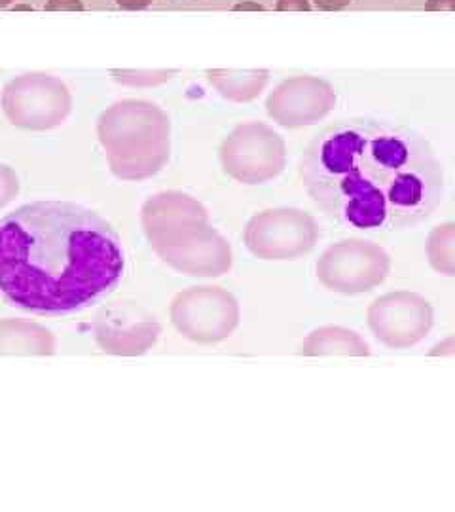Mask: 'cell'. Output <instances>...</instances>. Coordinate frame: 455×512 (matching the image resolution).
<instances>
[{
	"label": "cell",
	"mask_w": 455,
	"mask_h": 512,
	"mask_svg": "<svg viewBox=\"0 0 455 512\" xmlns=\"http://www.w3.org/2000/svg\"><path fill=\"white\" fill-rule=\"evenodd\" d=\"M207 80L217 92L234 103H249L266 90L270 82V71L264 69H213L207 71Z\"/></svg>",
	"instance_id": "obj_14"
},
{
	"label": "cell",
	"mask_w": 455,
	"mask_h": 512,
	"mask_svg": "<svg viewBox=\"0 0 455 512\" xmlns=\"http://www.w3.org/2000/svg\"><path fill=\"white\" fill-rule=\"evenodd\" d=\"M304 357H327V355H346V357H368L370 346L363 336L346 327H319L302 342L298 349Z\"/></svg>",
	"instance_id": "obj_13"
},
{
	"label": "cell",
	"mask_w": 455,
	"mask_h": 512,
	"mask_svg": "<svg viewBox=\"0 0 455 512\" xmlns=\"http://www.w3.org/2000/svg\"><path fill=\"white\" fill-rule=\"evenodd\" d=\"M171 323L194 344H219L239 325L236 296L222 287H190L171 302Z\"/></svg>",
	"instance_id": "obj_6"
},
{
	"label": "cell",
	"mask_w": 455,
	"mask_h": 512,
	"mask_svg": "<svg viewBox=\"0 0 455 512\" xmlns=\"http://www.w3.org/2000/svg\"><path fill=\"white\" fill-rule=\"evenodd\" d=\"M220 164L228 177L241 184H266L287 165L283 137L262 122L239 124L220 147Z\"/></svg>",
	"instance_id": "obj_4"
},
{
	"label": "cell",
	"mask_w": 455,
	"mask_h": 512,
	"mask_svg": "<svg viewBox=\"0 0 455 512\" xmlns=\"http://www.w3.org/2000/svg\"><path fill=\"white\" fill-rule=\"evenodd\" d=\"M243 238L260 260H296L317 245L321 228L308 211L281 207L255 215L247 222Z\"/></svg>",
	"instance_id": "obj_7"
},
{
	"label": "cell",
	"mask_w": 455,
	"mask_h": 512,
	"mask_svg": "<svg viewBox=\"0 0 455 512\" xmlns=\"http://www.w3.org/2000/svg\"><path fill=\"white\" fill-rule=\"evenodd\" d=\"M455 226L452 222H446L437 226L427 241V256L431 266L438 274L454 277L455 275Z\"/></svg>",
	"instance_id": "obj_16"
},
{
	"label": "cell",
	"mask_w": 455,
	"mask_h": 512,
	"mask_svg": "<svg viewBox=\"0 0 455 512\" xmlns=\"http://www.w3.org/2000/svg\"><path fill=\"white\" fill-rule=\"evenodd\" d=\"M99 135L112 171L126 181H145L171 158V120L154 103L122 101L107 110Z\"/></svg>",
	"instance_id": "obj_3"
},
{
	"label": "cell",
	"mask_w": 455,
	"mask_h": 512,
	"mask_svg": "<svg viewBox=\"0 0 455 512\" xmlns=\"http://www.w3.org/2000/svg\"><path fill=\"white\" fill-rule=\"evenodd\" d=\"M141 220L154 251L190 230L211 224L203 203L179 190L160 192L146 200Z\"/></svg>",
	"instance_id": "obj_12"
},
{
	"label": "cell",
	"mask_w": 455,
	"mask_h": 512,
	"mask_svg": "<svg viewBox=\"0 0 455 512\" xmlns=\"http://www.w3.org/2000/svg\"><path fill=\"white\" fill-rule=\"evenodd\" d=\"M338 95L332 84L319 76H292L283 80L268 99L266 112L281 128H310L336 107Z\"/></svg>",
	"instance_id": "obj_10"
},
{
	"label": "cell",
	"mask_w": 455,
	"mask_h": 512,
	"mask_svg": "<svg viewBox=\"0 0 455 512\" xmlns=\"http://www.w3.org/2000/svg\"><path fill=\"white\" fill-rule=\"evenodd\" d=\"M116 74V80L129 84V86H160L167 80H171L173 76H177L179 71H124V73Z\"/></svg>",
	"instance_id": "obj_17"
},
{
	"label": "cell",
	"mask_w": 455,
	"mask_h": 512,
	"mask_svg": "<svg viewBox=\"0 0 455 512\" xmlns=\"http://www.w3.org/2000/svg\"><path fill=\"white\" fill-rule=\"evenodd\" d=\"M433 325L435 310L431 302L418 293L383 294L368 308V327L385 348H414L429 336Z\"/></svg>",
	"instance_id": "obj_8"
},
{
	"label": "cell",
	"mask_w": 455,
	"mask_h": 512,
	"mask_svg": "<svg viewBox=\"0 0 455 512\" xmlns=\"http://www.w3.org/2000/svg\"><path fill=\"white\" fill-rule=\"evenodd\" d=\"M6 112L21 128H55L71 112V93L54 76L27 74L8 86Z\"/></svg>",
	"instance_id": "obj_9"
},
{
	"label": "cell",
	"mask_w": 455,
	"mask_h": 512,
	"mask_svg": "<svg viewBox=\"0 0 455 512\" xmlns=\"http://www.w3.org/2000/svg\"><path fill=\"white\" fill-rule=\"evenodd\" d=\"M275 10L279 12H308L311 10L310 0H277Z\"/></svg>",
	"instance_id": "obj_18"
},
{
	"label": "cell",
	"mask_w": 455,
	"mask_h": 512,
	"mask_svg": "<svg viewBox=\"0 0 455 512\" xmlns=\"http://www.w3.org/2000/svg\"><path fill=\"white\" fill-rule=\"evenodd\" d=\"M319 283L338 294H364L380 287L391 272V256L382 245L342 239L330 245L315 264Z\"/></svg>",
	"instance_id": "obj_5"
},
{
	"label": "cell",
	"mask_w": 455,
	"mask_h": 512,
	"mask_svg": "<svg viewBox=\"0 0 455 512\" xmlns=\"http://www.w3.org/2000/svg\"><path fill=\"white\" fill-rule=\"evenodd\" d=\"M152 2H154V0H116V4H118V6L128 8V10H141V8L150 6Z\"/></svg>",
	"instance_id": "obj_21"
},
{
	"label": "cell",
	"mask_w": 455,
	"mask_h": 512,
	"mask_svg": "<svg viewBox=\"0 0 455 512\" xmlns=\"http://www.w3.org/2000/svg\"><path fill=\"white\" fill-rule=\"evenodd\" d=\"M124 270L120 236L84 205L27 203L0 220V294L14 308L86 310L118 287Z\"/></svg>",
	"instance_id": "obj_2"
},
{
	"label": "cell",
	"mask_w": 455,
	"mask_h": 512,
	"mask_svg": "<svg viewBox=\"0 0 455 512\" xmlns=\"http://www.w3.org/2000/svg\"><path fill=\"white\" fill-rule=\"evenodd\" d=\"M425 8L433 12H452L455 10V0H429Z\"/></svg>",
	"instance_id": "obj_20"
},
{
	"label": "cell",
	"mask_w": 455,
	"mask_h": 512,
	"mask_svg": "<svg viewBox=\"0 0 455 512\" xmlns=\"http://www.w3.org/2000/svg\"><path fill=\"white\" fill-rule=\"evenodd\" d=\"M300 177L327 217L363 232L416 228L444 198V169L431 143L376 118L323 129L302 156Z\"/></svg>",
	"instance_id": "obj_1"
},
{
	"label": "cell",
	"mask_w": 455,
	"mask_h": 512,
	"mask_svg": "<svg viewBox=\"0 0 455 512\" xmlns=\"http://www.w3.org/2000/svg\"><path fill=\"white\" fill-rule=\"evenodd\" d=\"M162 327L156 319L145 317L133 323L129 329L109 330L99 336L103 348L122 355H141L152 348L160 338Z\"/></svg>",
	"instance_id": "obj_15"
},
{
	"label": "cell",
	"mask_w": 455,
	"mask_h": 512,
	"mask_svg": "<svg viewBox=\"0 0 455 512\" xmlns=\"http://www.w3.org/2000/svg\"><path fill=\"white\" fill-rule=\"evenodd\" d=\"M156 253L167 266L192 277H219L228 274L234 264L232 245L211 224L171 241Z\"/></svg>",
	"instance_id": "obj_11"
},
{
	"label": "cell",
	"mask_w": 455,
	"mask_h": 512,
	"mask_svg": "<svg viewBox=\"0 0 455 512\" xmlns=\"http://www.w3.org/2000/svg\"><path fill=\"white\" fill-rule=\"evenodd\" d=\"M14 0H0V8H4V6H8V4H12Z\"/></svg>",
	"instance_id": "obj_22"
},
{
	"label": "cell",
	"mask_w": 455,
	"mask_h": 512,
	"mask_svg": "<svg viewBox=\"0 0 455 512\" xmlns=\"http://www.w3.org/2000/svg\"><path fill=\"white\" fill-rule=\"evenodd\" d=\"M313 2L319 10H325V12H336V10H342L351 4V0H313Z\"/></svg>",
	"instance_id": "obj_19"
}]
</instances>
